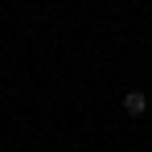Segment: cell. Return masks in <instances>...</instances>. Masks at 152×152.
Here are the masks:
<instances>
[{"label":"cell","instance_id":"6da1fadb","mask_svg":"<svg viewBox=\"0 0 152 152\" xmlns=\"http://www.w3.org/2000/svg\"><path fill=\"white\" fill-rule=\"evenodd\" d=\"M124 111L132 115V119H140V115L148 111V95H144V91H127L124 95Z\"/></svg>","mask_w":152,"mask_h":152}]
</instances>
